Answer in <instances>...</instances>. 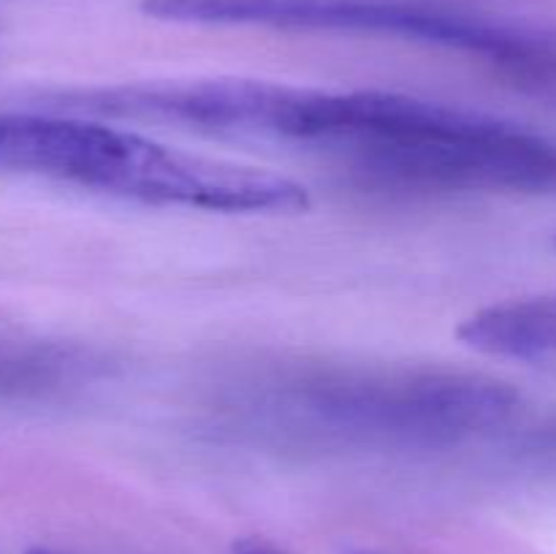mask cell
I'll return each instance as SVG.
<instances>
[{
    "label": "cell",
    "mask_w": 556,
    "mask_h": 554,
    "mask_svg": "<svg viewBox=\"0 0 556 554\" xmlns=\"http://www.w3.org/2000/svg\"><path fill=\"white\" fill-rule=\"evenodd\" d=\"M456 337L483 356L556 364V293L489 304L467 315Z\"/></svg>",
    "instance_id": "277c9868"
},
{
    "label": "cell",
    "mask_w": 556,
    "mask_h": 554,
    "mask_svg": "<svg viewBox=\"0 0 556 554\" xmlns=\"http://www.w3.org/2000/svg\"><path fill=\"white\" fill-rule=\"evenodd\" d=\"M519 394L481 373L443 367H296L239 386L237 416L315 445L429 449L508 421Z\"/></svg>",
    "instance_id": "6da1fadb"
},
{
    "label": "cell",
    "mask_w": 556,
    "mask_h": 554,
    "mask_svg": "<svg viewBox=\"0 0 556 554\" xmlns=\"http://www.w3.org/2000/svg\"><path fill=\"white\" fill-rule=\"evenodd\" d=\"M27 554H60V552H52V549H30Z\"/></svg>",
    "instance_id": "52a82bcc"
},
{
    "label": "cell",
    "mask_w": 556,
    "mask_h": 554,
    "mask_svg": "<svg viewBox=\"0 0 556 554\" xmlns=\"http://www.w3.org/2000/svg\"><path fill=\"white\" fill-rule=\"evenodd\" d=\"M548 445H552V449L556 451V429L552 432V438H548Z\"/></svg>",
    "instance_id": "9c48e42d"
},
{
    "label": "cell",
    "mask_w": 556,
    "mask_h": 554,
    "mask_svg": "<svg viewBox=\"0 0 556 554\" xmlns=\"http://www.w3.org/2000/svg\"><path fill=\"white\" fill-rule=\"evenodd\" d=\"M348 554H386V552H372V549H356V552H348Z\"/></svg>",
    "instance_id": "ba28073f"
},
{
    "label": "cell",
    "mask_w": 556,
    "mask_h": 554,
    "mask_svg": "<svg viewBox=\"0 0 556 554\" xmlns=\"http://www.w3.org/2000/svg\"><path fill=\"white\" fill-rule=\"evenodd\" d=\"M0 174L52 179L152 206L304 212L309 190L264 166L201 155L74 114L0 112Z\"/></svg>",
    "instance_id": "7a4b0ae2"
},
{
    "label": "cell",
    "mask_w": 556,
    "mask_h": 554,
    "mask_svg": "<svg viewBox=\"0 0 556 554\" xmlns=\"http://www.w3.org/2000/svg\"><path fill=\"white\" fill-rule=\"evenodd\" d=\"M231 554H288L286 549L275 546V543L264 541V538H242L233 543Z\"/></svg>",
    "instance_id": "8992f818"
},
{
    "label": "cell",
    "mask_w": 556,
    "mask_h": 554,
    "mask_svg": "<svg viewBox=\"0 0 556 554\" xmlns=\"http://www.w3.org/2000/svg\"><path fill=\"white\" fill-rule=\"evenodd\" d=\"M147 16L179 25H239L275 30L386 36L505 65L525 36V22L492 20L421 0H144Z\"/></svg>",
    "instance_id": "3957f363"
},
{
    "label": "cell",
    "mask_w": 556,
    "mask_h": 554,
    "mask_svg": "<svg viewBox=\"0 0 556 554\" xmlns=\"http://www.w3.org/2000/svg\"><path fill=\"white\" fill-rule=\"evenodd\" d=\"M79 348L0 335V402H36L60 394L90 373Z\"/></svg>",
    "instance_id": "5b68a950"
}]
</instances>
